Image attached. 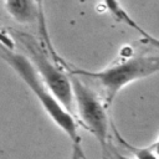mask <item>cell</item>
Returning <instances> with one entry per match:
<instances>
[{"mask_svg":"<svg viewBox=\"0 0 159 159\" xmlns=\"http://www.w3.org/2000/svg\"><path fill=\"white\" fill-rule=\"evenodd\" d=\"M62 66L68 73L81 77L84 82L94 83L97 91L106 106L109 107L117 94L129 83L149 77L159 72V56L154 55H133L124 56L114 61L108 67L101 71H87L81 68L68 67L65 62Z\"/></svg>","mask_w":159,"mask_h":159,"instance_id":"1","label":"cell"},{"mask_svg":"<svg viewBox=\"0 0 159 159\" xmlns=\"http://www.w3.org/2000/svg\"><path fill=\"white\" fill-rule=\"evenodd\" d=\"M0 56L36 96L41 107L48 114L51 120L70 138L73 149L83 153L81 147L82 140L78 134V125L72 116V112L66 109L55 97V94L46 87L29 57L22 53L14 52L11 48H6L4 46H0Z\"/></svg>","mask_w":159,"mask_h":159,"instance_id":"2","label":"cell"},{"mask_svg":"<svg viewBox=\"0 0 159 159\" xmlns=\"http://www.w3.org/2000/svg\"><path fill=\"white\" fill-rule=\"evenodd\" d=\"M73 91V107L84 128L97 139L103 152L108 150L109 119L104 101L81 77L70 73Z\"/></svg>","mask_w":159,"mask_h":159,"instance_id":"3","label":"cell"},{"mask_svg":"<svg viewBox=\"0 0 159 159\" xmlns=\"http://www.w3.org/2000/svg\"><path fill=\"white\" fill-rule=\"evenodd\" d=\"M19 40L27 50V57L36 68L40 78L43 81L46 87L55 94L61 104L72 112L73 109V91L70 73L57 63L60 61H52L50 56L43 51L37 42L27 35H20Z\"/></svg>","mask_w":159,"mask_h":159,"instance_id":"4","label":"cell"},{"mask_svg":"<svg viewBox=\"0 0 159 159\" xmlns=\"http://www.w3.org/2000/svg\"><path fill=\"white\" fill-rule=\"evenodd\" d=\"M10 16L24 25L39 22L41 30H45V15L40 11L36 0H4Z\"/></svg>","mask_w":159,"mask_h":159,"instance_id":"5","label":"cell"},{"mask_svg":"<svg viewBox=\"0 0 159 159\" xmlns=\"http://www.w3.org/2000/svg\"><path fill=\"white\" fill-rule=\"evenodd\" d=\"M103 4L107 9V11L111 12V15L117 20V21H120V22H124L125 25H128L129 27H134V25L137 24L132 16L124 10V7L122 6L120 1L119 0H103Z\"/></svg>","mask_w":159,"mask_h":159,"instance_id":"6","label":"cell"},{"mask_svg":"<svg viewBox=\"0 0 159 159\" xmlns=\"http://www.w3.org/2000/svg\"><path fill=\"white\" fill-rule=\"evenodd\" d=\"M113 129H114V133H116L117 139L120 142V144L125 149H128L134 155V158H137V159H157V157L154 155V153L150 150L149 147H145V148L144 147H134L133 144H130L127 140H124V138L118 133V130L116 128H113Z\"/></svg>","mask_w":159,"mask_h":159,"instance_id":"7","label":"cell"},{"mask_svg":"<svg viewBox=\"0 0 159 159\" xmlns=\"http://www.w3.org/2000/svg\"><path fill=\"white\" fill-rule=\"evenodd\" d=\"M133 29H134V30H137V31L140 34L142 39H143L145 42H148L150 46H153V47H155L157 50H159V39H158V37H154L153 35H150V34H148L147 31H144V30H143L138 24H135Z\"/></svg>","mask_w":159,"mask_h":159,"instance_id":"8","label":"cell"},{"mask_svg":"<svg viewBox=\"0 0 159 159\" xmlns=\"http://www.w3.org/2000/svg\"><path fill=\"white\" fill-rule=\"evenodd\" d=\"M0 46H4L6 48L14 50V41H12V39L7 34H5L2 31H0Z\"/></svg>","mask_w":159,"mask_h":159,"instance_id":"9","label":"cell"},{"mask_svg":"<svg viewBox=\"0 0 159 159\" xmlns=\"http://www.w3.org/2000/svg\"><path fill=\"white\" fill-rule=\"evenodd\" d=\"M149 148H150V150L154 153V155L157 157V159H159V138H158L152 145H149Z\"/></svg>","mask_w":159,"mask_h":159,"instance_id":"10","label":"cell"},{"mask_svg":"<svg viewBox=\"0 0 159 159\" xmlns=\"http://www.w3.org/2000/svg\"><path fill=\"white\" fill-rule=\"evenodd\" d=\"M71 159H86V155H84V153H82V152H78V150L73 149L72 155H71Z\"/></svg>","mask_w":159,"mask_h":159,"instance_id":"11","label":"cell"},{"mask_svg":"<svg viewBox=\"0 0 159 159\" xmlns=\"http://www.w3.org/2000/svg\"><path fill=\"white\" fill-rule=\"evenodd\" d=\"M113 157H114V159H133V158H128V157H124L123 154L114 153V152H113ZM135 159H137V158H135Z\"/></svg>","mask_w":159,"mask_h":159,"instance_id":"12","label":"cell"},{"mask_svg":"<svg viewBox=\"0 0 159 159\" xmlns=\"http://www.w3.org/2000/svg\"><path fill=\"white\" fill-rule=\"evenodd\" d=\"M36 2H37V5H39L40 11L43 14V0H36Z\"/></svg>","mask_w":159,"mask_h":159,"instance_id":"13","label":"cell"}]
</instances>
